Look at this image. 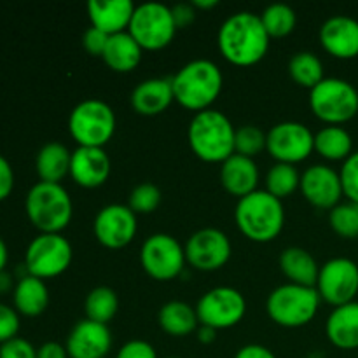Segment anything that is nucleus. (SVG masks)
Here are the masks:
<instances>
[{"instance_id": "obj_1", "label": "nucleus", "mask_w": 358, "mask_h": 358, "mask_svg": "<svg viewBox=\"0 0 358 358\" xmlns=\"http://www.w3.org/2000/svg\"><path fill=\"white\" fill-rule=\"evenodd\" d=\"M269 38L259 14L240 10L220 24L217 44L227 62L236 66H250L268 55Z\"/></svg>"}, {"instance_id": "obj_2", "label": "nucleus", "mask_w": 358, "mask_h": 358, "mask_svg": "<svg viewBox=\"0 0 358 358\" xmlns=\"http://www.w3.org/2000/svg\"><path fill=\"white\" fill-rule=\"evenodd\" d=\"M175 101L192 112H203L212 108L213 101L222 93L224 76L215 62L205 58L185 63L173 77Z\"/></svg>"}, {"instance_id": "obj_3", "label": "nucleus", "mask_w": 358, "mask_h": 358, "mask_svg": "<svg viewBox=\"0 0 358 358\" xmlns=\"http://www.w3.org/2000/svg\"><path fill=\"white\" fill-rule=\"evenodd\" d=\"M234 220L238 229L248 240L268 243L282 233L285 226V208L282 199L269 194L266 189H257L238 199Z\"/></svg>"}, {"instance_id": "obj_4", "label": "nucleus", "mask_w": 358, "mask_h": 358, "mask_svg": "<svg viewBox=\"0 0 358 358\" xmlns=\"http://www.w3.org/2000/svg\"><path fill=\"white\" fill-rule=\"evenodd\" d=\"M236 128L224 112L206 108L192 115L187 128L189 147L206 163L222 164L234 154Z\"/></svg>"}, {"instance_id": "obj_5", "label": "nucleus", "mask_w": 358, "mask_h": 358, "mask_svg": "<svg viewBox=\"0 0 358 358\" xmlns=\"http://www.w3.org/2000/svg\"><path fill=\"white\" fill-rule=\"evenodd\" d=\"M28 220L41 233H58L66 229L73 215V203L62 184L37 182L24 198Z\"/></svg>"}, {"instance_id": "obj_6", "label": "nucleus", "mask_w": 358, "mask_h": 358, "mask_svg": "<svg viewBox=\"0 0 358 358\" xmlns=\"http://www.w3.org/2000/svg\"><path fill=\"white\" fill-rule=\"evenodd\" d=\"M320 294L315 287L283 283L266 299L268 317L280 327L297 329L310 324L320 308Z\"/></svg>"}, {"instance_id": "obj_7", "label": "nucleus", "mask_w": 358, "mask_h": 358, "mask_svg": "<svg viewBox=\"0 0 358 358\" xmlns=\"http://www.w3.org/2000/svg\"><path fill=\"white\" fill-rule=\"evenodd\" d=\"M114 108L100 98L79 101L69 115L70 136L77 147H105L115 133Z\"/></svg>"}, {"instance_id": "obj_8", "label": "nucleus", "mask_w": 358, "mask_h": 358, "mask_svg": "<svg viewBox=\"0 0 358 358\" xmlns=\"http://www.w3.org/2000/svg\"><path fill=\"white\" fill-rule=\"evenodd\" d=\"M310 107L325 124L341 126L358 114V91L350 80L325 77L310 90Z\"/></svg>"}, {"instance_id": "obj_9", "label": "nucleus", "mask_w": 358, "mask_h": 358, "mask_svg": "<svg viewBox=\"0 0 358 358\" xmlns=\"http://www.w3.org/2000/svg\"><path fill=\"white\" fill-rule=\"evenodd\" d=\"M128 31L147 51H159L171 44L177 24H175L171 7L161 2H145L135 7Z\"/></svg>"}, {"instance_id": "obj_10", "label": "nucleus", "mask_w": 358, "mask_h": 358, "mask_svg": "<svg viewBox=\"0 0 358 358\" xmlns=\"http://www.w3.org/2000/svg\"><path fill=\"white\" fill-rule=\"evenodd\" d=\"M72 257V245L63 234L41 233L28 243L23 266L35 278H56L70 268Z\"/></svg>"}, {"instance_id": "obj_11", "label": "nucleus", "mask_w": 358, "mask_h": 358, "mask_svg": "<svg viewBox=\"0 0 358 358\" xmlns=\"http://www.w3.org/2000/svg\"><path fill=\"white\" fill-rule=\"evenodd\" d=\"M140 262L147 275L157 282H171L185 268V248L175 236L166 233L150 234L140 248Z\"/></svg>"}, {"instance_id": "obj_12", "label": "nucleus", "mask_w": 358, "mask_h": 358, "mask_svg": "<svg viewBox=\"0 0 358 358\" xmlns=\"http://www.w3.org/2000/svg\"><path fill=\"white\" fill-rule=\"evenodd\" d=\"M196 313L199 325H206L215 331L231 329L243 320L247 313V301L234 287H215L199 297Z\"/></svg>"}, {"instance_id": "obj_13", "label": "nucleus", "mask_w": 358, "mask_h": 358, "mask_svg": "<svg viewBox=\"0 0 358 358\" xmlns=\"http://www.w3.org/2000/svg\"><path fill=\"white\" fill-rule=\"evenodd\" d=\"M315 289L334 308L353 303L358 294V264L348 257L329 259L320 266Z\"/></svg>"}, {"instance_id": "obj_14", "label": "nucleus", "mask_w": 358, "mask_h": 358, "mask_svg": "<svg viewBox=\"0 0 358 358\" xmlns=\"http://www.w3.org/2000/svg\"><path fill=\"white\" fill-rule=\"evenodd\" d=\"M266 150L276 163L296 166L308 159L315 150V135L306 124L297 121H283L271 126L268 131Z\"/></svg>"}, {"instance_id": "obj_15", "label": "nucleus", "mask_w": 358, "mask_h": 358, "mask_svg": "<svg viewBox=\"0 0 358 358\" xmlns=\"http://www.w3.org/2000/svg\"><path fill=\"white\" fill-rule=\"evenodd\" d=\"M185 259L198 271H217L229 262L233 245L229 236L217 227H203L189 236Z\"/></svg>"}, {"instance_id": "obj_16", "label": "nucleus", "mask_w": 358, "mask_h": 358, "mask_svg": "<svg viewBox=\"0 0 358 358\" xmlns=\"http://www.w3.org/2000/svg\"><path fill=\"white\" fill-rule=\"evenodd\" d=\"M93 231L96 240L105 248L119 250V248L128 247L135 240L136 231H138L136 213L128 205L112 203L96 213Z\"/></svg>"}, {"instance_id": "obj_17", "label": "nucleus", "mask_w": 358, "mask_h": 358, "mask_svg": "<svg viewBox=\"0 0 358 358\" xmlns=\"http://www.w3.org/2000/svg\"><path fill=\"white\" fill-rule=\"evenodd\" d=\"M299 189L304 199L320 210H332L345 196L339 171L327 164H311L306 168L301 173Z\"/></svg>"}, {"instance_id": "obj_18", "label": "nucleus", "mask_w": 358, "mask_h": 358, "mask_svg": "<svg viewBox=\"0 0 358 358\" xmlns=\"http://www.w3.org/2000/svg\"><path fill=\"white\" fill-rule=\"evenodd\" d=\"M65 348L69 358H105L112 348V332L108 325L84 318L66 336Z\"/></svg>"}, {"instance_id": "obj_19", "label": "nucleus", "mask_w": 358, "mask_h": 358, "mask_svg": "<svg viewBox=\"0 0 358 358\" xmlns=\"http://www.w3.org/2000/svg\"><path fill=\"white\" fill-rule=\"evenodd\" d=\"M318 38L325 51L339 59L358 56V21L346 14H336L324 21Z\"/></svg>"}, {"instance_id": "obj_20", "label": "nucleus", "mask_w": 358, "mask_h": 358, "mask_svg": "<svg viewBox=\"0 0 358 358\" xmlns=\"http://www.w3.org/2000/svg\"><path fill=\"white\" fill-rule=\"evenodd\" d=\"M112 163L103 147H77L72 150L70 177L84 189H96L108 180Z\"/></svg>"}, {"instance_id": "obj_21", "label": "nucleus", "mask_w": 358, "mask_h": 358, "mask_svg": "<svg viewBox=\"0 0 358 358\" xmlns=\"http://www.w3.org/2000/svg\"><path fill=\"white\" fill-rule=\"evenodd\" d=\"M131 107L140 115H157L175 101L171 77H150L131 91Z\"/></svg>"}, {"instance_id": "obj_22", "label": "nucleus", "mask_w": 358, "mask_h": 358, "mask_svg": "<svg viewBox=\"0 0 358 358\" xmlns=\"http://www.w3.org/2000/svg\"><path fill=\"white\" fill-rule=\"evenodd\" d=\"M135 7L131 0H90L87 14L91 27L105 31L107 35L128 31Z\"/></svg>"}, {"instance_id": "obj_23", "label": "nucleus", "mask_w": 358, "mask_h": 358, "mask_svg": "<svg viewBox=\"0 0 358 358\" xmlns=\"http://www.w3.org/2000/svg\"><path fill=\"white\" fill-rule=\"evenodd\" d=\"M220 184L238 199L257 191L259 168L250 157L233 154L220 164Z\"/></svg>"}, {"instance_id": "obj_24", "label": "nucleus", "mask_w": 358, "mask_h": 358, "mask_svg": "<svg viewBox=\"0 0 358 358\" xmlns=\"http://www.w3.org/2000/svg\"><path fill=\"white\" fill-rule=\"evenodd\" d=\"M325 334L339 350L358 348V301L334 308L325 322Z\"/></svg>"}, {"instance_id": "obj_25", "label": "nucleus", "mask_w": 358, "mask_h": 358, "mask_svg": "<svg viewBox=\"0 0 358 358\" xmlns=\"http://www.w3.org/2000/svg\"><path fill=\"white\" fill-rule=\"evenodd\" d=\"M14 310L23 317H38L49 306V289L44 280L27 275L21 276L13 290Z\"/></svg>"}, {"instance_id": "obj_26", "label": "nucleus", "mask_w": 358, "mask_h": 358, "mask_svg": "<svg viewBox=\"0 0 358 358\" xmlns=\"http://www.w3.org/2000/svg\"><path fill=\"white\" fill-rule=\"evenodd\" d=\"M143 49L140 48L138 42L131 37L129 31H121L108 37L107 48H105L101 59L108 69L114 72H131L142 62Z\"/></svg>"}, {"instance_id": "obj_27", "label": "nucleus", "mask_w": 358, "mask_h": 358, "mask_svg": "<svg viewBox=\"0 0 358 358\" xmlns=\"http://www.w3.org/2000/svg\"><path fill=\"white\" fill-rule=\"evenodd\" d=\"M280 269L289 278V283L315 287L320 266L313 255L303 247H287L280 254Z\"/></svg>"}, {"instance_id": "obj_28", "label": "nucleus", "mask_w": 358, "mask_h": 358, "mask_svg": "<svg viewBox=\"0 0 358 358\" xmlns=\"http://www.w3.org/2000/svg\"><path fill=\"white\" fill-rule=\"evenodd\" d=\"M72 152L59 142H49L41 147L35 157V170L41 182L62 184L63 178L70 175Z\"/></svg>"}, {"instance_id": "obj_29", "label": "nucleus", "mask_w": 358, "mask_h": 358, "mask_svg": "<svg viewBox=\"0 0 358 358\" xmlns=\"http://www.w3.org/2000/svg\"><path fill=\"white\" fill-rule=\"evenodd\" d=\"M161 329L168 336L173 338H185L198 331L199 320L196 308H192L189 303L184 301H168L161 306L159 315H157Z\"/></svg>"}, {"instance_id": "obj_30", "label": "nucleus", "mask_w": 358, "mask_h": 358, "mask_svg": "<svg viewBox=\"0 0 358 358\" xmlns=\"http://www.w3.org/2000/svg\"><path fill=\"white\" fill-rule=\"evenodd\" d=\"M315 150L329 161H346L353 154L352 135L343 126H324L315 133Z\"/></svg>"}, {"instance_id": "obj_31", "label": "nucleus", "mask_w": 358, "mask_h": 358, "mask_svg": "<svg viewBox=\"0 0 358 358\" xmlns=\"http://www.w3.org/2000/svg\"><path fill=\"white\" fill-rule=\"evenodd\" d=\"M119 310V297L114 289L110 287H94L90 290L84 301V311H86V318L96 324L108 325L114 317L117 315Z\"/></svg>"}, {"instance_id": "obj_32", "label": "nucleus", "mask_w": 358, "mask_h": 358, "mask_svg": "<svg viewBox=\"0 0 358 358\" xmlns=\"http://www.w3.org/2000/svg\"><path fill=\"white\" fill-rule=\"evenodd\" d=\"M289 73L294 83L308 90H313L318 83L325 79L324 63L311 51L296 52L289 62Z\"/></svg>"}, {"instance_id": "obj_33", "label": "nucleus", "mask_w": 358, "mask_h": 358, "mask_svg": "<svg viewBox=\"0 0 358 358\" xmlns=\"http://www.w3.org/2000/svg\"><path fill=\"white\" fill-rule=\"evenodd\" d=\"M301 185V173L294 164L275 163L266 175V191L278 199L292 196Z\"/></svg>"}, {"instance_id": "obj_34", "label": "nucleus", "mask_w": 358, "mask_h": 358, "mask_svg": "<svg viewBox=\"0 0 358 358\" xmlns=\"http://www.w3.org/2000/svg\"><path fill=\"white\" fill-rule=\"evenodd\" d=\"M259 16H261V21L269 37L276 38L287 37L289 34H292L297 23L296 10L289 3L283 2L269 3Z\"/></svg>"}, {"instance_id": "obj_35", "label": "nucleus", "mask_w": 358, "mask_h": 358, "mask_svg": "<svg viewBox=\"0 0 358 358\" xmlns=\"http://www.w3.org/2000/svg\"><path fill=\"white\" fill-rule=\"evenodd\" d=\"M329 224L332 231L341 238H358V203L346 201L329 212Z\"/></svg>"}, {"instance_id": "obj_36", "label": "nucleus", "mask_w": 358, "mask_h": 358, "mask_svg": "<svg viewBox=\"0 0 358 358\" xmlns=\"http://www.w3.org/2000/svg\"><path fill=\"white\" fill-rule=\"evenodd\" d=\"M266 142H268V133H264V129L255 124H243L236 129L234 135V154L254 159L262 150H266Z\"/></svg>"}, {"instance_id": "obj_37", "label": "nucleus", "mask_w": 358, "mask_h": 358, "mask_svg": "<svg viewBox=\"0 0 358 358\" xmlns=\"http://www.w3.org/2000/svg\"><path fill=\"white\" fill-rule=\"evenodd\" d=\"M161 203V191L152 182H143L133 187L129 194L128 206L136 215H147V213L156 212Z\"/></svg>"}, {"instance_id": "obj_38", "label": "nucleus", "mask_w": 358, "mask_h": 358, "mask_svg": "<svg viewBox=\"0 0 358 358\" xmlns=\"http://www.w3.org/2000/svg\"><path fill=\"white\" fill-rule=\"evenodd\" d=\"M339 177H341L343 192L348 201L358 203V150H355L348 159L343 161Z\"/></svg>"}, {"instance_id": "obj_39", "label": "nucleus", "mask_w": 358, "mask_h": 358, "mask_svg": "<svg viewBox=\"0 0 358 358\" xmlns=\"http://www.w3.org/2000/svg\"><path fill=\"white\" fill-rule=\"evenodd\" d=\"M20 327V313L14 310V306L0 303V345L17 338Z\"/></svg>"}, {"instance_id": "obj_40", "label": "nucleus", "mask_w": 358, "mask_h": 358, "mask_svg": "<svg viewBox=\"0 0 358 358\" xmlns=\"http://www.w3.org/2000/svg\"><path fill=\"white\" fill-rule=\"evenodd\" d=\"M0 358H37V348L24 338H14L0 345Z\"/></svg>"}, {"instance_id": "obj_41", "label": "nucleus", "mask_w": 358, "mask_h": 358, "mask_svg": "<svg viewBox=\"0 0 358 358\" xmlns=\"http://www.w3.org/2000/svg\"><path fill=\"white\" fill-rule=\"evenodd\" d=\"M115 358H159L156 348L143 339H131L119 348Z\"/></svg>"}, {"instance_id": "obj_42", "label": "nucleus", "mask_w": 358, "mask_h": 358, "mask_svg": "<svg viewBox=\"0 0 358 358\" xmlns=\"http://www.w3.org/2000/svg\"><path fill=\"white\" fill-rule=\"evenodd\" d=\"M110 35H107L105 31L98 30V28L90 27L83 34V45L90 55L93 56H101L103 55L105 48H107V42Z\"/></svg>"}, {"instance_id": "obj_43", "label": "nucleus", "mask_w": 358, "mask_h": 358, "mask_svg": "<svg viewBox=\"0 0 358 358\" xmlns=\"http://www.w3.org/2000/svg\"><path fill=\"white\" fill-rule=\"evenodd\" d=\"M14 189V170L9 161L0 154V201L7 199Z\"/></svg>"}, {"instance_id": "obj_44", "label": "nucleus", "mask_w": 358, "mask_h": 358, "mask_svg": "<svg viewBox=\"0 0 358 358\" xmlns=\"http://www.w3.org/2000/svg\"><path fill=\"white\" fill-rule=\"evenodd\" d=\"M171 14H173L177 30L191 27L196 20V9L192 3H177V6L171 7Z\"/></svg>"}, {"instance_id": "obj_45", "label": "nucleus", "mask_w": 358, "mask_h": 358, "mask_svg": "<svg viewBox=\"0 0 358 358\" xmlns=\"http://www.w3.org/2000/svg\"><path fill=\"white\" fill-rule=\"evenodd\" d=\"M234 358H276V355L271 350L266 348V346L252 343V345L241 346L236 352V355H234Z\"/></svg>"}, {"instance_id": "obj_46", "label": "nucleus", "mask_w": 358, "mask_h": 358, "mask_svg": "<svg viewBox=\"0 0 358 358\" xmlns=\"http://www.w3.org/2000/svg\"><path fill=\"white\" fill-rule=\"evenodd\" d=\"M37 358H69V352L62 343L48 341L37 348Z\"/></svg>"}, {"instance_id": "obj_47", "label": "nucleus", "mask_w": 358, "mask_h": 358, "mask_svg": "<svg viewBox=\"0 0 358 358\" xmlns=\"http://www.w3.org/2000/svg\"><path fill=\"white\" fill-rule=\"evenodd\" d=\"M198 339L203 343V345H210V343L215 341L217 331L212 327H206V325H199L198 327Z\"/></svg>"}, {"instance_id": "obj_48", "label": "nucleus", "mask_w": 358, "mask_h": 358, "mask_svg": "<svg viewBox=\"0 0 358 358\" xmlns=\"http://www.w3.org/2000/svg\"><path fill=\"white\" fill-rule=\"evenodd\" d=\"M14 278H13V275H10V273H7V271H2L0 273V294H6V292H9L10 289L14 290Z\"/></svg>"}, {"instance_id": "obj_49", "label": "nucleus", "mask_w": 358, "mask_h": 358, "mask_svg": "<svg viewBox=\"0 0 358 358\" xmlns=\"http://www.w3.org/2000/svg\"><path fill=\"white\" fill-rule=\"evenodd\" d=\"M7 262H9V248H7L3 238L0 236V273L6 271Z\"/></svg>"}, {"instance_id": "obj_50", "label": "nucleus", "mask_w": 358, "mask_h": 358, "mask_svg": "<svg viewBox=\"0 0 358 358\" xmlns=\"http://www.w3.org/2000/svg\"><path fill=\"white\" fill-rule=\"evenodd\" d=\"M191 3L194 6V9H213L219 6V0H192Z\"/></svg>"}, {"instance_id": "obj_51", "label": "nucleus", "mask_w": 358, "mask_h": 358, "mask_svg": "<svg viewBox=\"0 0 358 358\" xmlns=\"http://www.w3.org/2000/svg\"><path fill=\"white\" fill-rule=\"evenodd\" d=\"M168 358H184V357H168Z\"/></svg>"}]
</instances>
